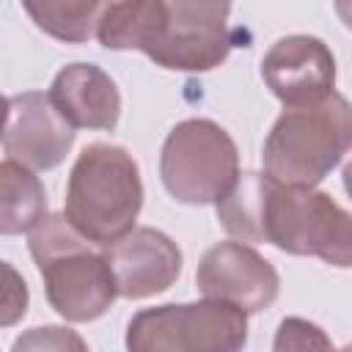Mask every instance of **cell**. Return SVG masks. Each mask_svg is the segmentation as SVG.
<instances>
[{
  "instance_id": "6da1fadb",
  "label": "cell",
  "mask_w": 352,
  "mask_h": 352,
  "mask_svg": "<svg viewBox=\"0 0 352 352\" xmlns=\"http://www.w3.org/2000/svg\"><path fill=\"white\" fill-rule=\"evenodd\" d=\"M228 3L124 0L104 3L96 38L104 50H140L170 72H212L231 47Z\"/></svg>"
},
{
  "instance_id": "7a4b0ae2",
  "label": "cell",
  "mask_w": 352,
  "mask_h": 352,
  "mask_svg": "<svg viewBox=\"0 0 352 352\" xmlns=\"http://www.w3.org/2000/svg\"><path fill=\"white\" fill-rule=\"evenodd\" d=\"M140 209L143 182L135 157L113 143L85 146L66 182V220L88 242L107 248L138 228Z\"/></svg>"
},
{
  "instance_id": "3957f363",
  "label": "cell",
  "mask_w": 352,
  "mask_h": 352,
  "mask_svg": "<svg viewBox=\"0 0 352 352\" xmlns=\"http://www.w3.org/2000/svg\"><path fill=\"white\" fill-rule=\"evenodd\" d=\"M352 151V102L333 91L327 99L283 107L264 138L261 168L283 187H316Z\"/></svg>"
},
{
  "instance_id": "277c9868",
  "label": "cell",
  "mask_w": 352,
  "mask_h": 352,
  "mask_svg": "<svg viewBox=\"0 0 352 352\" xmlns=\"http://www.w3.org/2000/svg\"><path fill=\"white\" fill-rule=\"evenodd\" d=\"M28 250L41 272L50 305L66 322H94L110 311L118 297L113 270L63 212L47 214L28 234Z\"/></svg>"
},
{
  "instance_id": "5b68a950",
  "label": "cell",
  "mask_w": 352,
  "mask_h": 352,
  "mask_svg": "<svg viewBox=\"0 0 352 352\" xmlns=\"http://www.w3.org/2000/svg\"><path fill=\"white\" fill-rule=\"evenodd\" d=\"M261 242L289 256H314L330 267H352V212L316 187L270 184Z\"/></svg>"
},
{
  "instance_id": "8992f818",
  "label": "cell",
  "mask_w": 352,
  "mask_h": 352,
  "mask_svg": "<svg viewBox=\"0 0 352 352\" xmlns=\"http://www.w3.org/2000/svg\"><path fill=\"white\" fill-rule=\"evenodd\" d=\"M160 179L179 204L206 206L223 201L239 179L234 138L212 118L179 121L162 143Z\"/></svg>"
},
{
  "instance_id": "52a82bcc",
  "label": "cell",
  "mask_w": 352,
  "mask_h": 352,
  "mask_svg": "<svg viewBox=\"0 0 352 352\" xmlns=\"http://www.w3.org/2000/svg\"><path fill=\"white\" fill-rule=\"evenodd\" d=\"M126 352H242L248 314L217 302H168L138 311L124 336Z\"/></svg>"
},
{
  "instance_id": "ba28073f",
  "label": "cell",
  "mask_w": 352,
  "mask_h": 352,
  "mask_svg": "<svg viewBox=\"0 0 352 352\" xmlns=\"http://www.w3.org/2000/svg\"><path fill=\"white\" fill-rule=\"evenodd\" d=\"M198 292L206 300L258 314L278 300L280 275L256 248L245 242H217L204 250L195 270Z\"/></svg>"
},
{
  "instance_id": "9c48e42d",
  "label": "cell",
  "mask_w": 352,
  "mask_h": 352,
  "mask_svg": "<svg viewBox=\"0 0 352 352\" xmlns=\"http://www.w3.org/2000/svg\"><path fill=\"white\" fill-rule=\"evenodd\" d=\"M74 146V129L55 110L50 94L25 91L6 99L3 151L6 160L36 170L58 168Z\"/></svg>"
},
{
  "instance_id": "30bf717a",
  "label": "cell",
  "mask_w": 352,
  "mask_h": 352,
  "mask_svg": "<svg viewBox=\"0 0 352 352\" xmlns=\"http://www.w3.org/2000/svg\"><path fill=\"white\" fill-rule=\"evenodd\" d=\"M261 80L283 107L314 104L336 88V58L319 36H283L264 52Z\"/></svg>"
},
{
  "instance_id": "8fae6325",
  "label": "cell",
  "mask_w": 352,
  "mask_h": 352,
  "mask_svg": "<svg viewBox=\"0 0 352 352\" xmlns=\"http://www.w3.org/2000/svg\"><path fill=\"white\" fill-rule=\"evenodd\" d=\"M113 270L118 297L146 300L168 292L182 275V250L160 228L138 226L118 242L102 248Z\"/></svg>"
},
{
  "instance_id": "7c38bea8",
  "label": "cell",
  "mask_w": 352,
  "mask_h": 352,
  "mask_svg": "<svg viewBox=\"0 0 352 352\" xmlns=\"http://www.w3.org/2000/svg\"><path fill=\"white\" fill-rule=\"evenodd\" d=\"M55 110L72 129H116L121 118V94L116 80L96 63H69L50 85Z\"/></svg>"
},
{
  "instance_id": "4fadbf2b",
  "label": "cell",
  "mask_w": 352,
  "mask_h": 352,
  "mask_svg": "<svg viewBox=\"0 0 352 352\" xmlns=\"http://www.w3.org/2000/svg\"><path fill=\"white\" fill-rule=\"evenodd\" d=\"M47 217V190L41 179L11 160L0 165V231L6 236L30 234Z\"/></svg>"
},
{
  "instance_id": "5bb4252c",
  "label": "cell",
  "mask_w": 352,
  "mask_h": 352,
  "mask_svg": "<svg viewBox=\"0 0 352 352\" xmlns=\"http://www.w3.org/2000/svg\"><path fill=\"white\" fill-rule=\"evenodd\" d=\"M272 179L261 170H245L239 173L236 184L226 192L223 201L214 204L217 220L228 236L236 242H261V223H264V204L270 192Z\"/></svg>"
},
{
  "instance_id": "9a60e30c",
  "label": "cell",
  "mask_w": 352,
  "mask_h": 352,
  "mask_svg": "<svg viewBox=\"0 0 352 352\" xmlns=\"http://www.w3.org/2000/svg\"><path fill=\"white\" fill-rule=\"evenodd\" d=\"M25 14L33 19L38 30L47 36L66 41V44H82L91 36H96L99 16L104 11V3L96 0H28L22 3Z\"/></svg>"
},
{
  "instance_id": "2e32d148",
  "label": "cell",
  "mask_w": 352,
  "mask_h": 352,
  "mask_svg": "<svg viewBox=\"0 0 352 352\" xmlns=\"http://www.w3.org/2000/svg\"><path fill=\"white\" fill-rule=\"evenodd\" d=\"M272 352H336V346L316 322H308L302 316H286L275 330Z\"/></svg>"
},
{
  "instance_id": "e0dca14e",
  "label": "cell",
  "mask_w": 352,
  "mask_h": 352,
  "mask_svg": "<svg viewBox=\"0 0 352 352\" xmlns=\"http://www.w3.org/2000/svg\"><path fill=\"white\" fill-rule=\"evenodd\" d=\"M11 352H91L85 338L66 324H41L16 336Z\"/></svg>"
},
{
  "instance_id": "ac0fdd59",
  "label": "cell",
  "mask_w": 352,
  "mask_h": 352,
  "mask_svg": "<svg viewBox=\"0 0 352 352\" xmlns=\"http://www.w3.org/2000/svg\"><path fill=\"white\" fill-rule=\"evenodd\" d=\"M3 272H6V292H3V327L16 324L25 311H28V286L25 280L16 275V270L3 261Z\"/></svg>"
},
{
  "instance_id": "d6986e66",
  "label": "cell",
  "mask_w": 352,
  "mask_h": 352,
  "mask_svg": "<svg viewBox=\"0 0 352 352\" xmlns=\"http://www.w3.org/2000/svg\"><path fill=\"white\" fill-rule=\"evenodd\" d=\"M333 8H336V14L341 16V22L352 30V0H349V3H336Z\"/></svg>"
},
{
  "instance_id": "ffe728a7",
  "label": "cell",
  "mask_w": 352,
  "mask_h": 352,
  "mask_svg": "<svg viewBox=\"0 0 352 352\" xmlns=\"http://www.w3.org/2000/svg\"><path fill=\"white\" fill-rule=\"evenodd\" d=\"M341 179H344V190L349 192V198H352V160L344 165V173H341Z\"/></svg>"
},
{
  "instance_id": "44dd1931",
  "label": "cell",
  "mask_w": 352,
  "mask_h": 352,
  "mask_svg": "<svg viewBox=\"0 0 352 352\" xmlns=\"http://www.w3.org/2000/svg\"><path fill=\"white\" fill-rule=\"evenodd\" d=\"M336 352H352V344H346V346H341V349H336Z\"/></svg>"
}]
</instances>
